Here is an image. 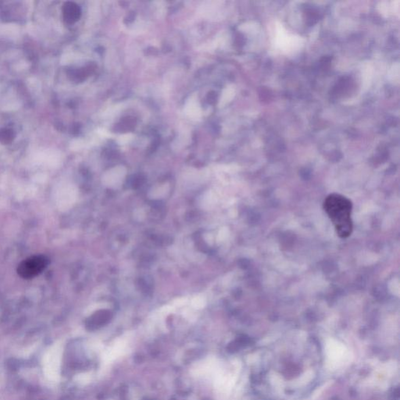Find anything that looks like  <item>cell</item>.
<instances>
[{
	"label": "cell",
	"mask_w": 400,
	"mask_h": 400,
	"mask_svg": "<svg viewBox=\"0 0 400 400\" xmlns=\"http://www.w3.org/2000/svg\"><path fill=\"white\" fill-rule=\"evenodd\" d=\"M324 209L340 238H348L351 235L353 232L351 200L342 195L333 193L325 199Z\"/></svg>",
	"instance_id": "6da1fadb"
},
{
	"label": "cell",
	"mask_w": 400,
	"mask_h": 400,
	"mask_svg": "<svg viewBox=\"0 0 400 400\" xmlns=\"http://www.w3.org/2000/svg\"><path fill=\"white\" fill-rule=\"evenodd\" d=\"M49 264L46 256L34 255L25 259L18 265L17 273L24 279H32L42 274Z\"/></svg>",
	"instance_id": "7a4b0ae2"
}]
</instances>
